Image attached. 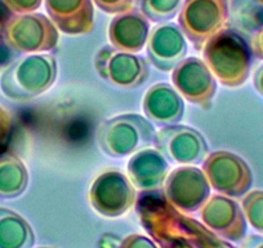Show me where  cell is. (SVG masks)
Wrapping results in <instances>:
<instances>
[{
	"label": "cell",
	"instance_id": "obj_1",
	"mask_svg": "<svg viewBox=\"0 0 263 248\" xmlns=\"http://www.w3.org/2000/svg\"><path fill=\"white\" fill-rule=\"evenodd\" d=\"M204 61L217 82L227 88H239L250 75L252 49L242 35L223 29L205 43L201 49Z\"/></svg>",
	"mask_w": 263,
	"mask_h": 248
},
{
	"label": "cell",
	"instance_id": "obj_2",
	"mask_svg": "<svg viewBox=\"0 0 263 248\" xmlns=\"http://www.w3.org/2000/svg\"><path fill=\"white\" fill-rule=\"evenodd\" d=\"M58 74L57 60L50 53H34L16 60L0 75V91L7 98L26 102L53 87Z\"/></svg>",
	"mask_w": 263,
	"mask_h": 248
},
{
	"label": "cell",
	"instance_id": "obj_3",
	"mask_svg": "<svg viewBox=\"0 0 263 248\" xmlns=\"http://www.w3.org/2000/svg\"><path fill=\"white\" fill-rule=\"evenodd\" d=\"M155 135V126L146 116L126 113L102 121L96 132V141L105 155L121 159L150 148Z\"/></svg>",
	"mask_w": 263,
	"mask_h": 248
},
{
	"label": "cell",
	"instance_id": "obj_4",
	"mask_svg": "<svg viewBox=\"0 0 263 248\" xmlns=\"http://www.w3.org/2000/svg\"><path fill=\"white\" fill-rule=\"evenodd\" d=\"M3 39L13 52L34 55L55 49L60 32L49 17L32 12L9 17L4 22Z\"/></svg>",
	"mask_w": 263,
	"mask_h": 248
},
{
	"label": "cell",
	"instance_id": "obj_5",
	"mask_svg": "<svg viewBox=\"0 0 263 248\" xmlns=\"http://www.w3.org/2000/svg\"><path fill=\"white\" fill-rule=\"evenodd\" d=\"M229 20V0H183L178 26L192 47L201 50L211 38L226 29Z\"/></svg>",
	"mask_w": 263,
	"mask_h": 248
},
{
	"label": "cell",
	"instance_id": "obj_6",
	"mask_svg": "<svg viewBox=\"0 0 263 248\" xmlns=\"http://www.w3.org/2000/svg\"><path fill=\"white\" fill-rule=\"evenodd\" d=\"M93 65L101 79L124 90L141 87L150 75V66L146 58L137 53L119 50L112 45L100 48L93 58Z\"/></svg>",
	"mask_w": 263,
	"mask_h": 248
},
{
	"label": "cell",
	"instance_id": "obj_7",
	"mask_svg": "<svg viewBox=\"0 0 263 248\" xmlns=\"http://www.w3.org/2000/svg\"><path fill=\"white\" fill-rule=\"evenodd\" d=\"M203 169L211 188L230 198L242 197L253 184V172L249 164L237 154L217 150L204 159Z\"/></svg>",
	"mask_w": 263,
	"mask_h": 248
},
{
	"label": "cell",
	"instance_id": "obj_8",
	"mask_svg": "<svg viewBox=\"0 0 263 248\" xmlns=\"http://www.w3.org/2000/svg\"><path fill=\"white\" fill-rule=\"evenodd\" d=\"M154 146L168 162L181 166H197L209 154V146L204 136L195 128L173 124L156 131Z\"/></svg>",
	"mask_w": 263,
	"mask_h": 248
},
{
	"label": "cell",
	"instance_id": "obj_9",
	"mask_svg": "<svg viewBox=\"0 0 263 248\" xmlns=\"http://www.w3.org/2000/svg\"><path fill=\"white\" fill-rule=\"evenodd\" d=\"M171 79L173 87L187 102L204 110L212 108L218 82L205 61L197 57H186L172 70Z\"/></svg>",
	"mask_w": 263,
	"mask_h": 248
},
{
	"label": "cell",
	"instance_id": "obj_10",
	"mask_svg": "<svg viewBox=\"0 0 263 248\" xmlns=\"http://www.w3.org/2000/svg\"><path fill=\"white\" fill-rule=\"evenodd\" d=\"M137 193L128 176L120 171H107L97 176L89 190L95 211L105 217H119L135 206Z\"/></svg>",
	"mask_w": 263,
	"mask_h": 248
},
{
	"label": "cell",
	"instance_id": "obj_11",
	"mask_svg": "<svg viewBox=\"0 0 263 248\" xmlns=\"http://www.w3.org/2000/svg\"><path fill=\"white\" fill-rule=\"evenodd\" d=\"M163 189L172 206L183 212H195L208 201L212 188L203 169L181 166L168 173Z\"/></svg>",
	"mask_w": 263,
	"mask_h": 248
},
{
	"label": "cell",
	"instance_id": "obj_12",
	"mask_svg": "<svg viewBox=\"0 0 263 248\" xmlns=\"http://www.w3.org/2000/svg\"><path fill=\"white\" fill-rule=\"evenodd\" d=\"M187 38L177 24L164 22L154 27L146 43L147 60L155 69L169 73L187 56Z\"/></svg>",
	"mask_w": 263,
	"mask_h": 248
},
{
	"label": "cell",
	"instance_id": "obj_13",
	"mask_svg": "<svg viewBox=\"0 0 263 248\" xmlns=\"http://www.w3.org/2000/svg\"><path fill=\"white\" fill-rule=\"evenodd\" d=\"M45 11L58 31L87 35L95 29L93 0H44Z\"/></svg>",
	"mask_w": 263,
	"mask_h": 248
},
{
	"label": "cell",
	"instance_id": "obj_14",
	"mask_svg": "<svg viewBox=\"0 0 263 248\" xmlns=\"http://www.w3.org/2000/svg\"><path fill=\"white\" fill-rule=\"evenodd\" d=\"M204 224L226 239L237 240L244 235L245 222L239 204L230 197L217 194L209 197L200 208Z\"/></svg>",
	"mask_w": 263,
	"mask_h": 248
},
{
	"label": "cell",
	"instance_id": "obj_15",
	"mask_svg": "<svg viewBox=\"0 0 263 248\" xmlns=\"http://www.w3.org/2000/svg\"><path fill=\"white\" fill-rule=\"evenodd\" d=\"M143 114L158 127L178 124L184 115V98L168 83H158L147 90L142 101Z\"/></svg>",
	"mask_w": 263,
	"mask_h": 248
},
{
	"label": "cell",
	"instance_id": "obj_16",
	"mask_svg": "<svg viewBox=\"0 0 263 248\" xmlns=\"http://www.w3.org/2000/svg\"><path fill=\"white\" fill-rule=\"evenodd\" d=\"M150 21L141 11L132 8L119 13L108 25V40L123 52L138 53L146 47L150 35Z\"/></svg>",
	"mask_w": 263,
	"mask_h": 248
},
{
	"label": "cell",
	"instance_id": "obj_17",
	"mask_svg": "<svg viewBox=\"0 0 263 248\" xmlns=\"http://www.w3.org/2000/svg\"><path fill=\"white\" fill-rule=\"evenodd\" d=\"M169 172V162L156 149L146 148L133 154L126 164V173L135 188L155 191L164 186Z\"/></svg>",
	"mask_w": 263,
	"mask_h": 248
},
{
	"label": "cell",
	"instance_id": "obj_18",
	"mask_svg": "<svg viewBox=\"0 0 263 248\" xmlns=\"http://www.w3.org/2000/svg\"><path fill=\"white\" fill-rule=\"evenodd\" d=\"M29 171L16 154L0 151V199H14L25 193Z\"/></svg>",
	"mask_w": 263,
	"mask_h": 248
},
{
	"label": "cell",
	"instance_id": "obj_19",
	"mask_svg": "<svg viewBox=\"0 0 263 248\" xmlns=\"http://www.w3.org/2000/svg\"><path fill=\"white\" fill-rule=\"evenodd\" d=\"M34 242L29 222L16 212L0 207V248H31Z\"/></svg>",
	"mask_w": 263,
	"mask_h": 248
},
{
	"label": "cell",
	"instance_id": "obj_20",
	"mask_svg": "<svg viewBox=\"0 0 263 248\" xmlns=\"http://www.w3.org/2000/svg\"><path fill=\"white\" fill-rule=\"evenodd\" d=\"M183 0H141V12L153 22H169L179 13Z\"/></svg>",
	"mask_w": 263,
	"mask_h": 248
},
{
	"label": "cell",
	"instance_id": "obj_21",
	"mask_svg": "<svg viewBox=\"0 0 263 248\" xmlns=\"http://www.w3.org/2000/svg\"><path fill=\"white\" fill-rule=\"evenodd\" d=\"M248 219L257 229L263 230V191H252L242 201Z\"/></svg>",
	"mask_w": 263,
	"mask_h": 248
},
{
	"label": "cell",
	"instance_id": "obj_22",
	"mask_svg": "<svg viewBox=\"0 0 263 248\" xmlns=\"http://www.w3.org/2000/svg\"><path fill=\"white\" fill-rule=\"evenodd\" d=\"M2 4L13 14L32 13L42 7L43 0H0Z\"/></svg>",
	"mask_w": 263,
	"mask_h": 248
},
{
	"label": "cell",
	"instance_id": "obj_23",
	"mask_svg": "<svg viewBox=\"0 0 263 248\" xmlns=\"http://www.w3.org/2000/svg\"><path fill=\"white\" fill-rule=\"evenodd\" d=\"M103 13L119 14L133 8L135 0H93Z\"/></svg>",
	"mask_w": 263,
	"mask_h": 248
},
{
	"label": "cell",
	"instance_id": "obj_24",
	"mask_svg": "<svg viewBox=\"0 0 263 248\" xmlns=\"http://www.w3.org/2000/svg\"><path fill=\"white\" fill-rule=\"evenodd\" d=\"M13 132V118L12 114L3 106H0V151H3L11 140Z\"/></svg>",
	"mask_w": 263,
	"mask_h": 248
},
{
	"label": "cell",
	"instance_id": "obj_25",
	"mask_svg": "<svg viewBox=\"0 0 263 248\" xmlns=\"http://www.w3.org/2000/svg\"><path fill=\"white\" fill-rule=\"evenodd\" d=\"M253 57L263 61V26H260L249 42Z\"/></svg>",
	"mask_w": 263,
	"mask_h": 248
},
{
	"label": "cell",
	"instance_id": "obj_26",
	"mask_svg": "<svg viewBox=\"0 0 263 248\" xmlns=\"http://www.w3.org/2000/svg\"><path fill=\"white\" fill-rule=\"evenodd\" d=\"M253 85H254V90L263 97V65L255 70L253 75Z\"/></svg>",
	"mask_w": 263,
	"mask_h": 248
},
{
	"label": "cell",
	"instance_id": "obj_27",
	"mask_svg": "<svg viewBox=\"0 0 263 248\" xmlns=\"http://www.w3.org/2000/svg\"><path fill=\"white\" fill-rule=\"evenodd\" d=\"M3 26L4 24L2 21H0V47H2V44L4 43V39H3Z\"/></svg>",
	"mask_w": 263,
	"mask_h": 248
},
{
	"label": "cell",
	"instance_id": "obj_28",
	"mask_svg": "<svg viewBox=\"0 0 263 248\" xmlns=\"http://www.w3.org/2000/svg\"><path fill=\"white\" fill-rule=\"evenodd\" d=\"M253 2H254L255 4H258V6L263 7V0H253Z\"/></svg>",
	"mask_w": 263,
	"mask_h": 248
}]
</instances>
